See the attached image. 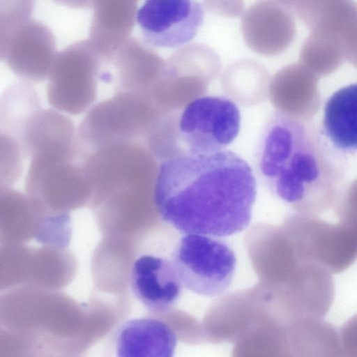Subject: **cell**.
<instances>
[{"mask_svg":"<svg viewBox=\"0 0 357 357\" xmlns=\"http://www.w3.org/2000/svg\"><path fill=\"white\" fill-rule=\"evenodd\" d=\"M146 144L122 142L98 148L82 160L91 194L104 197L114 191L155 189L159 165Z\"/></svg>","mask_w":357,"mask_h":357,"instance_id":"52a82bcc","label":"cell"},{"mask_svg":"<svg viewBox=\"0 0 357 357\" xmlns=\"http://www.w3.org/2000/svg\"><path fill=\"white\" fill-rule=\"evenodd\" d=\"M298 252L303 261L341 273L357 260V230L341 222L331 224L300 214L296 220Z\"/></svg>","mask_w":357,"mask_h":357,"instance_id":"30bf717a","label":"cell"},{"mask_svg":"<svg viewBox=\"0 0 357 357\" xmlns=\"http://www.w3.org/2000/svg\"><path fill=\"white\" fill-rule=\"evenodd\" d=\"M240 126V112L231 99L199 97L176 110L175 128L180 155L222 151L237 137Z\"/></svg>","mask_w":357,"mask_h":357,"instance_id":"5b68a950","label":"cell"},{"mask_svg":"<svg viewBox=\"0 0 357 357\" xmlns=\"http://www.w3.org/2000/svg\"><path fill=\"white\" fill-rule=\"evenodd\" d=\"M1 59L21 79L38 83L48 77L56 59L54 38L30 19L1 38Z\"/></svg>","mask_w":357,"mask_h":357,"instance_id":"8fae6325","label":"cell"},{"mask_svg":"<svg viewBox=\"0 0 357 357\" xmlns=\"http://www.w3.org/2000/svg\"><path fill=\"white\" fill-rule=\"evenodd\" d=\"M1 178L2 187H9L18 180L22 172V156L18 143L8 135L1 133Z\"/></svg>","mask_w":357,"mask_h":357,"instance_id":"7402d4cb","label":"cell"},{"mask_svg":"<svg viewBox=\"0 0 357 357\" xmlns=\"http://www.w3.org/2000/svg\"><path fill=\"white\" fill-rule=\"evenodd\" d=\"M342 355L357 357V314L339 330Z\"/></svg>","mask_w":357,"mask_h":357,"instance_id":"cb8c5ba5","label":"cell"},{"mask_svg":"<svg viewBox=\"0 0 357 357\" xmlns=\"http://www.w3.org/2000/svg\"><path fill=\"white\" fill-rule=\"evenodd\" d=\"M241 29L247 46L266 56L284 52L296 34L292 13L271 0H257L245 10Z\"/></svg>","mask_w":357,"mask_h":357,"instance_id":"4fadbf2b","label":"cell"},{"mask_svg":"<svg viewBox=\"0 0 357 357\" xmlns=\"http://www.w3.org/2000/svg\"><path fill=\"white\" fill-rule=\"evenodd\" d=\"M347 59L357 67V40L349 52Z\"/></svg>","mask_w":357,"mask_h":357,"instance_id":"484cf974","label":"cell"},{"mask_svg":"<svg viewBox=\"0 0 357 357\" xmlns=\"http://www.w3.org/2000/svg\"><path fill=\"white\" fill-rule=\"evenodd\" d=\"M104 58L89 39L57 54L47 77L50 105L72 115L86 111L97 98Z\"/></svg>","mask_w":357,"mask_h":357,"instance_id":"277c9868","label":"cell"},{"mask_svg":"<svg viewBox=\"0 0 357 357\" xmlns=\"http://www.w3.org/2000/svg\"><path fill=\"white\" fill-rule=\"evenodd\" d=\"M176 336L164 321L153 317L127 320L117 329L115 351L117 356L171 357Z\"/></svg>","mask_w":357,"mask_h":357,"instance_id":"e0dca14e","label":"cell"},{"mask_svg":"<svg viewBox=\"0 0 357 357\" xmlns=\"http://www.w3.org/2000/svg\"><path fill=\"white\" fill-rule=\"evenodd\" d=\"M211 12L227 17H236L243 13V0H204Z\"/></svg>","mask_w":357,"mask_h":357,"instance_id":"d4e9b609","label":"cell"},{"mask_svg":"<svg viewBox=\"0 0 357 357\" xmlns=\"http://www.w3.org/2000/svg\"><path fill=\"white\" fill-rule=\"evenodd\" d=\"M269 81L266 68L250 59L233 63L221 76L225 92L233 100L246 106L258 104L268 96Z\"/></svg>","mask_w":357,"mask_h":357,"instance_id":"d6986e66","label":"cell"},{"mask_svg":"<svg viewBox=\"0 0 357 357\" xmlns=\"http://www.w3.org/2000/svg\"><path fill=\"white\" fill-rule=\"evenodd\" d=\"M171 260L183 287L207 297L227 291L236 266V255L229 245L214 236L196 234L178 239Z\"/></svg>","mask_w":357,"mask_h":357,"instance_id":"8992f818","label":"cell"},{"mask_svg":"<svg viewBox=\"0 0 357 357\" xmlns=\"http://www.w3.org/2000/svg\"><path fill=\"white\" fill-rule=\"evenodd\" d=\"M300 59L305 66L328 73L347 59L346 46L339 39L310 32L301 47Z\"/></svg>","mask_w":357,"mask_h":357,"instance_id":"44dd1931","label":"cell"},{"mask_svg":"<svg viewBox=\"0 0 357 357\" xmlns=\"http://www.w3.org/2000/svg\"><path fill=\"white\" fill-rule=\"evenodd\" d=\"M40 108L39 97L32 83L23 79L12 83L1 97V133L9 135L19 144L26 123Z\"/></svg>","mask_w":357,"mask_h":357,"instance_id":"ffe728a7","label":"cell"},{"mask_svg":"<svg viewBox=\"0 0 357 357\" xmlns=\"http://www.w3.org/2000/svg\"><path fill=\"white\" fill-rule=\"evenodd\" d=\"M346 156L320 126L277 112L261 139L258 169L274 195L300 214L317 217L342 196Z\"/></svg>","mask_w":357,"mask_h":357,"instance_id":"7a4b0ae2","label":"cell"},{"mask_svg":"<svg viewBox=\"0 0 357 357\" xmlns=\"http://www.w3.org/2000/svg\"><path fill=\"white\" fill-rule=\"evenodd\" d=\"M204 16L196 0H145L136 20L146 45L175 48L195 38Z\"/></svg>","mask_w":357,"mask_h":357,"instance_id":"9c48e42d","label":"cell"},{"mask_svg":"<svg viewBox=\"0 0 357 357\" xmlns=\"http://www.w3.org/2000/svg\"><path fill=\"white\" fill-rule=\"evenodd\" d=\"M23 156L79 157L72 121L52 109H38L29 120L19 142Z\"/></svg>","mask_w":357,"mask_h":357,"instance_id":"2e32d148","label":"cell"},{"mask_svg":"<svg viewBox=\"0 0 357 357\" xmlns=\"http://www.w3.org/2000/svg\"><path fill=\"white\" fill-rule=\"evenodd\" d=\"M25 184L31 195L48 201L73 202L91 194L82 160L79 158H32Z\"/></svg>","mask_w":357,"mask_h":357,"instance_id":"7c38bea8","label":"cell"},{"mask_svg":"<svg viewBox=\"0 0 357 357\" xmlns=\"http://www.w3.org/2000/svg\"><path fill=\"white\" fill-rule=\"evenodd\" d=\"M108 62L115 93L128 92L150 99L165 61L146 43L129 38L108 56Z\"/></svg>","mask_w":357,"mask_h":357,"instance_id":"9a60e30c","label":"cell"},{"mask_svg":"<svg viewBox=\"0 0 357 357\" xmlns=\"http://www.w3.org/2000/svg\"><path fill=\"white\" fill-rule=\"evenodd\" d=\"M5 8L1 12V37L31 19L33 0H5Z\"/></svg>","mask_w":357,"mask_h":357,"instance_id":"603a6c76","label":"cell"},{"mask_svg":"<svg viewBox=\"0 0 357 357\" xmlns=\"http://www.w3.org/2000/svg\"><path fill=\"white\" fill-rule=\"evenodd\" d=\"M288 8L291 13L300 0H271Z\"/></svg>","mask_w":357,"mask_h":357,"instance_id":"4316f807","label":"cell"},{"mask_svg":"<svg viewBox=\"0 0 357 357\" xmlns=\"http://www.w3.org/2000/svg\"><path fill=\"white\" fill-rule=\"evenodd\" d=\"M130 286L135 298L150 312L162 314L178 301L183 285L171 259L143 255L133 262Z\"/></svg>","mask_w":357,"mask_h":357,"instance_id":"5bb4252c","label":"cell"},{"mask_svg":"<svg viewBox=\"0 0 357 357\" xmlns=\"http://www.w3.org/2000/svg\"><path fill=\"white\" fill-rule=\"evenodd\" d=\"M220 67V57L212 48L202 43L187 45L165 61L150 99L163 112L180 109L203 96Z\"/></svg>","mask_w":357,"mask_h":357,"instance_id":"ba28073f","label":"cell"},{"mask_svg":"<svg viewBox=\"0 0 357 357\" xmlns=\"http://www.w3.org/2000/svg\"><path fill=\"white\" fill-rule=\"evenodd\" d=\"M147 97L117 92L95 105L77 129L79 156L102 146L122 142L138 141L165 113Z\"/></svg>","mask_w":357,"mask_h":357,"instance_id":"3957f363","label":"cell"},{"mask_svg":"<svg viewBox=\"0 0 357 357\" xmlns=\"http://www.w3.org/2000/svg\"><path fill=\"white\" fill-rule=\"evenodd\" d=\"M320 127L340 152H357V82L340 88L327 99Z\"/></svg>","mask_w":357,"mask_h":357,"instance_id":"ac0fdd59","label":"cell"},{"mask_svg":"<svg viewBox=\"0 0 357 357\" xmlns=\"http://www.w3.org/2000/svg\"><path fill=\"white\" fill-rule=\"evenodd\" d=\"M256 195L248 162L222 150L162 161L153 202L161 219L178 231L222 237L246 229Z\"/></svg>","mask_w":357,"mask_h":357,"instance_id":"6da1fadb","label":"cell"}]
</instances>
